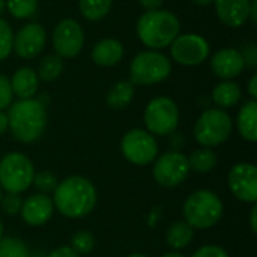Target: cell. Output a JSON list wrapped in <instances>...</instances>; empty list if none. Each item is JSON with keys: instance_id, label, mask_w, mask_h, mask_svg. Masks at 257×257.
<instances>
[{"instance_id": "6da1fadb", "label": "cell", "mask_w": 257, "mask_h": 257, "mask_svg": "<svg viewBox=\"0 0 257 257\" xmlns=\"http://www.w3.org/2000/svg\"><path fill=\"white\" fill-rule=\"evenodd\" d=\"M54 206L68 218H80L92 212L96 203L93 184L83 176H69L54 190Z\"/></svg>"}, {"instance_id": "7a4b0ae2", "label": "cell", "mask_w": 257, "mask_h": 257, "mask_svg": "<svg viewBox=\"0 0 257 257\" xmlns=\"http://www.w3.org/2000/svg\"><path fill=\"white\" fill-rule=\"evenodd\" d=\"M8 128L15 140L21 143L36 142L47 125V111L41 101L29 98L20 99L9 107Z\"/></svg>"}, {"instance_id": "3957f363", "label": "cell", "mask_w": 257, "mask_h": 257, "mask_svg": "<svg viewBox=\"0 0 257 257\" xmlns=\"http://www.w3.org/2000/svg\"><path fill=\"white\" fill-rule=\"evenodd\" d=\"M179 20L169 11H148L137 23L140 41L152 50L169 47L179 35Z\"/></svg>"}, {"instance_id": "277c9868", "label": "cell", "mask_w": 257, "mask_h": 257, "mask_svg": "<svg viewBox=\"0 0 257 257\" xmlns=\"http://www.w3.org/2000/svg\"><path fill=\"white\" fill-rule=\"evenodd\" d=\"M185 223L197 229H209L223 217V203L217 194L208 190L193 193L184 205Z\"/></svg>"}, {"instance_id": "5b68a950", "label": "cell", "mask_w": 257, "mask_h": 257, "mask_svg": "<svg viewBox=\"0 0 257 257\" xmlns=\"http://www.w3.org/2000/svg\"><path fill=\"white\" fill-rule=\"evenodd\" d=\"M172 63L170 60L158 51H143L139 53L130 66V81L136 86L157 84L170 75Z\"/></svg>"}, {"instance_id": "8992f818", "label": "cell", "mask_w": 257, "mask_h": 257, "mask_svg": "<svg viewBox=\"0 0 257 257\" xmlns=\"http://www.w3.org/2000/svg\"><path fill=\"white\" fill-rule=\"evenodd\" d=\"M33 176V164L26 155L11 152L0 160V185L8 193L20 194L26 191L32 185Z\"/></svg>"}, {"instance_id": "52a82bcc", "label": "cell", "mask_w": 257, "mask_h": 257, "mask_svg": "<svg viewBox=\"0 0 257 257\" xmlns=\"http://www.w3.org/2000/svg\"><path fill=\"white\" fill-rule=\"evenodd\" d=\"M230 133L232 119L220 108L206 110L194 125V137L205 148L221 145L229 139Z\"/></svg>"}, {"instance_id": "ba28073f", "label": "cell", "mask_w": 257, "mask_h": 257, "mask_svg": "<svg viewBox=\"0 0 257 257\" xmlns=\"http://www.w3.org/2000/svg\"><path fill=\"white\" fill-rule=\"evenodd\" d=\"M179 122V110L173 99L158 96L152 99L145 110V125L148 133L155 136L172 134Z\"/></svg>"}, {"instance_id": "9c48e42d", "label": "cell", "mask_w": 257, "mask_h": 257, "mask_svg": "<svg viewBox=\"0 0 257 257\" xmlns=\"http://www.w3.org/2000/svg\"><path fill=\"white\" fill-rule=\"evenodd\" d=\"M123 157L136 166H146L157 158L158 145L154 136L145 130H131L120 142Z\"/></svg>"}, {"instance_id": "30bf717a", "label": "cell", "mask_w": 257, "mask_h": 257, "mask_svg": "<svg viewBox=\"0 0 257 257\" xmlns=\"http://www.w3.org/2000/svg\"><path fill=\"white\" fill-rule=\"evenodd\" d=\"M152 173L160 185L166 188L178 187L187 179L190 173L188 158L176 151L166 152L155 161Z\"/></svg>"}, {"instance_id": "8fae6325", "label": "cell", "mask_w": 257, "mask_h": 257, "mask_svg": "<svg viewBox=\"0 0 257 257\" xmlns=\"http://www.w3.org/2000/svg\"><path fill=\"white\" fill-rule=\"evenodd\" d=\"M170 45L173 60L185 66L200 65L209 56V44L200 35L187 33L176 36Z\"/></svg>"}, {"instance_id": "7c38bea8", "label": "cell", "mask_w": 257, "mask_h": 257, "mask_svg": "<svg viewBox=\"0 0 257 257\" xmlns=\"http://www.w3.org/2000/svg\"><path fill=\"white\" fill-rule=\"evenodd\" d=\"M84 45V32L81 26L71 18L62 20L53 32V47L59 57H75Z\"/></svg>"}, {"instance_id": "4fadbf2b", "label": "cell", "mask_w": 257, "mask_h": 257, "mask_svg": "<svg viewBox=\"0 0 257 257\" xmlns=\"http://www.w3.org/2000/svg\"><path fill=\"white\" fill-rule=\"evenodd\" d=\"M229 188L233 196L245 203L257 200V167L248 163H239L229 173Z\"/></svg>"}, {"instance_id": "5bb4252c", "label": "cell", "mask_w": 257, "mask_h": 257, "mask_svg": "<svg viewBox=\"0 0 257 257\" xmlns=\"http://www.w3.org/2000/svg\"><path fill=\"white\" fill-rule=\"evenodd\" d=\"M45 39L47 35L44 27L38 23H29L14 35L12 50H15L21 59H33L42 51Z\"/></svg>"}, {"instance_id": "9a60e30c", "label": "cell", "mask_w": 257, "mask_h": 257, "mask_svg": "<svg viewBox=\"0 0 257 257\" xmlns=\"http://www.w3.org/2000/svg\"><path fill=\"white\" fill-rule=\"evenodd\" d=\"M53 200L47 194H33L23 202L21 215L23 220L30 226H42L53 215Z\"/></svg>"}, {"instance_id": "2e32d148", "label": "cell", "mask_w": 257, "mask_h": 257, "mask_svg": "<svg viewBox=\"0 0 257 257\" xmlns=\"http://www.w3.org/2000/svg\"><path fill=\"white\" fill-rule=\"evenodd\" d=\"M245 63L238 50L233 48H224L214 54L211 59V69L214 74L223 80H230L236 75H239L244 69Z\"/></svg>"}, {"instance_id": "e0dca14e", "label": "cell", "mask_w": 257, "mask_h": 257, "mask_svg": "<svg viewBox=\"0 0 257 257\" xmlns=\"http://www.w3.org/2000/svg\"><path fill=\"white\" fill-rule=\"evenodd\" d=\"M221 23L229 27H239L250 14V0H214Z\"/></svg>"}, {"instance_id": "ac0fdd59", "label": "cell", "mask_w": 257, "mask_h": 257, "mask_svg": "<svg viewBox=\"0 0 257 257\" xmlns=\"http://www.w3.org/2000/svg\"><path fill=\"white\" fill-rule=\"evenodd\" d=\"M123 57V47L117 39H102L95 44L92 50V59L99 66H113Z\"/></svg>"}, {"instance_id": "d6986e66", "label": "cell", "mask_w": 257, "mask_h": 257, "mask_svg": "<svg viewBox=\"0 0 257 257\" xmlns=\"http://www.w3.org/2000/svg\"><path fill=\"white\" fill-rule=\"evenodd\" d=\"M38 86H39V77L30 68H21V69H18L12 75V80H11L12 92L20 99L33 98V95L38 92Z\"/></svg>"}, {"instance_id": "ffe728a7", "label": "cell", "mask_w": 257, "mask_h": 257, "mask_svg": "<svg viewBox=\"0 0 257 257\" xmlns=\"http://www.w3.org/2000/svg\"><path fill=\"white\" fill-rule=\"evenodd\" d=\"M236 123L239 134L247 142L254 143L257 140V102L254 99L242 105V108L238 113Z\"/></svg>"}, {"instance_id": "44dd1931", "label": "cell", "mask_w": 257, "mask_h": 257, "mask_svg": "<svg viewBox=\"0 0 257 257\" xmlns=\"http://www.w3.org/2000/svg\"><path fill=\"white\" fill-rule=\"evenodd\" d=\"M212 99L218 107H223V108L233 107L241 99V87L236 83L226 80L215 86L212 92Z\"/></svg>"}, {"instance_id": "7402d4cb", "label": "cell", "mask_w": 257, "mask_h": 257, "mask_svg": "<svg viewBox=\"0 0 257 257\" xmlns=\"http://www.w3.org/2000/svg\"><path fill=\"white\" fill-rule=\"evenodd\" d=\"M134 98V84L131 81H119L116 83L108 95H107V104L111 108L120 110L125 108Z\"/></svg>"}, {"instance_id": "603a6c76", "label": "cell", "mask_w": 257, "mask_h": 257, "mask_svg": "<svg viewBox=\"0 0 257 257\" xmlns=\"http://www.w3.org/2000/svg\"><path fill=\"white\" fill-rule=\"evenodd\" d=\"M166 239L172 248H185L193 239V227L185 221H176L169 227Z\"/></svg>"}, {"instance_id": "cb8c5ba5", "label": "cell", "mask_w": 257, "mask_h": 257, "mask_svg": "<svg viewBox=\"0 0 257 257\" xmlns=\"http://www.w3.org/2000/svg\"><path fill=\"white\" fill-rule=\"evenodd\" d=\"M113 0H80V12L90 21L102 20L111 9Z\"/></svg>"}, {"instance_id": "d4e9b609", "label": "cell", "mask_w": 257, "mask_h": 257, "mask_svg": "<svg viewBox=\"0 0 257 257\" xmlns=\"http://www.w3.org/2000/svg\"><path fill=\"white\" fill-rule=\"evenodd\" d=\"M188 164H190V169H193L197 173H208L209 170L215 167L217 155L208 148L197 149L188 158Z\"/></svg>"}, {"instance_id": "484cf974", "label": "cell", "mask_w": 257, "mask_h": 257, "mask_svg": "<svg viewBox=\"0 0 257 257\" xmlns=\"http://www.w3.org/2000/svg\"><path fill=\"white\" fill-rule=\"evenodd\" d=\"M63 71V60L62 57L56 56H47L41 60L39 69H38V77L44 81H53L56 80Z\"/></svg>"}, {"instance_id": "4316f807", "label": "cell", "mask_w": 257, "mask_h": 257, "mask_svg": "<svg viewBox=\"0 0 257 257\" xmlns=\"http://www.w3.org/2000/svg\"><path fill=\"white\" fill-rule=\"evenodd\" d=\"M0 257H29V248L21 239L2 238Z\"/></svg>"}, {"instance_id": "83f0119b", "label": "cell", "mask_w": 257, "mask_h": 257, "mask_svg": "<svg viewBox=\"0 0 257 257\" xmlns=\"http://www.w3.org/2000/svg\"><path fill=\"white\" fill-rule=\"evenodd\" d=\"M6 8L15 18H29L38 8V0H8Z\"/></svg>"}, {"instance_id": "f1b7e54d", "label": "cell", "mask_w": 257, "mask_h": 257, "mask_svg": "<svg viewBox=\"0 0 257 257\" xmlns=\"http://www.w3.org/2000/svg\"><path fill=\"white\" fill-rule=\"evenodd\" d=\"M71 248L77 253V254H87L89 251H92L93 245H95V239L92 236L90 232L87 230H80L77 232L72 239H71Z\"/></svg>"}, {"instance_id": "f546056e", "label": "cell", "mask_w": 257, "mask_h": 257, "mask_svg": "<svg viewBox=\"0 0 257 257\" xmlns=\"http://www.w3.org/2000/svg\"><path fill=\"white\" fill-rule=\"evenodd\" d=\"M32 184L38 191H41V194H47V193H53L59 182L51 172H39L35 173Z\"/></svg>"}, {"instance_id": "4dcf8cb0", "label": "cell", "mask_w": 257, "mask_h": 257, "mask_svg": "<svg viewBox=\"0 0 257 257\" xmlns=\"http://www.w3.org/2000/svg\"><path fill=\"white\" fill-rule=\"evenodd\" d=\"M12 44H14V32L11 26L0 18V60H5L11 54Z\"/></svg>"}, {"instance_id": "1f68e13d", "label": "cell", "mask_w": 257, "mask_h": 257, "mask_svg": "<svg viewBox=\"0 0 257 257\" xmlns=\"http://www.w3.org/2000/svg\"><path fill=\"white\" fill-rule=\"evenodd\" d=\"M0 205H2V209L9 214V215H14V214H18L21 211V206H23V200L18 194L15 193H8L5 197H2L0 200Z\"/></svg>"}, {"instance_id": "d6a6232c", "label": "cell", "mask_w": 257, "mask_h": 257, "mask_svg": "<svg viewBox=\"0 0 257 257\" xmlns=\"http://www.w3.org/2000/svg\"><path fill=\"white\" fill-rule=\"evenodd\" d=\"M12 96H14V92L11 87V81L5 75H0V110L11 105Z\"/></svg>"}, {"instance_id": "836d02e7", "label": "cell", "mask_w": 257, "mask_h": 257, "mask_svg": "<svg viewBox=\"0 0 257 257\" xmlns=\"http://www.w3.org/2000/svg\"><path fill=\"white\" fill-rule=\"evenodd\" d=\"M193 257H229V254L218 245H205L199 248Z\"/></svg>"}, {"instance_id": "e575fe53", "label": "cell", "mask_w": 257, "mask_h": 257, "mask_svg": "<svg viewBox=\"0 0 257 257\" xmlns=\"http://www.w3.org/2000/svg\"><path fill=\"white\" fill-rule=\"evenodd\" d=\"M242 59H244V63L248 65V66H256L257 63V48L254 44H247L244 45L242 51H239Z\"/></svg>"}, {"instance_id": "d590c367", "label": "cell", "mask_w": 257, "mask_h": 257, "mask_svg": "<svg viewBox=\"0 0 257 257\" xmlns=\"http://www.w3.org/2000/svg\"><path fill=\"white\" fill-rule=\"evenodd\" d=\"M48 257H78V254L71 247H60L54 250L53 253H50Z\"/></svg>"}, {"instance_id": "8d00e7d4", "label": "cell", "mask_w": 257, "mask_h": 257, "mask_svg": "<svg viewBox=\"0 0 257 257\" xmlns=\"http://www.w3.org/2000/svg\"><path fill=\"white\" fill-rule=\"evenodd\" d=\"M163 0H140V5L148 11H155L161 6Z\"/></svg>"}, {"instance_id": "74e56055", "label": "cell", "mask_w": 257, "mask_h": 257, "mask_svg": "<svg viewBox=\"0 0 257 257\" xmlns=\"http://www.w3.org/2000/svg\"><path fill=\"white\" fill-rule=\"evenodd\" d=\"M248 92H250V95H251V98H253V99H254V98H257V75L256 74L251 77V80H250V83H248Z\"/></svg>"}, {"instance_id": "f35d334b", "label": "cell", "mask_w": 257, "mask_h": 257, "mask_svg": "<svg viewBox=\"0 0 257 257\" xmlns=\"http://www.w3.org/2000/svg\"><path fill=\"white\" fill-rule=\"evenodd\" d=\"M248 17L251 18L253 23L257 21V0H250V14Z\"/></svg>"}, {"instance_id": "ab89813d", "label": "cell", "mask_w": 257, "mask_h": 257, "mask_svg": "<svg viewBox=\"0 0 257 257\" xmlns=\"http://www.w3.org/2000/svg\"><path fill=\"white\" fill-rule=\"evenodd\" d=\"M250 226H251L253 233H256L257 232V208L256 206L251 209V215H250Z\"/></svg>"}, {"instance_id": "60d3db41", "label": "cell", "mask_w": 257, "mask_h": 257, "mask_svg": "<svg viewBox=\"0 0 257 257\" xmlns=\"http://www.w3.org/2000/svg\"><path fill=\"white\" fill-rule=\"evenodd\" d=\"M8 130V116L0 110V136Z\"/></svg>"}, {"instance_id": "b9f144b4", "label": "cell", "mask_w": 257, "mask_h": 257, "mask_svg": "<svg viewBox=\"0 0 257 257\" xmlns=\"http://www.w3.org/2000/svg\"><path fill=\"white\" fill-rule=\"evenodd\" d=\"M193 3H196V5H202V6H206V5L214 3V0H193Z\"/></svg>"}, {"instance_id": "7bdbcfd3", "label": "cell", "mask_w": 257, "mask_h": 257, "mask_svg": "<svg viewBox=\"0 0 257 257\" xmlns=\"http://www.w3.org/2000/svg\"><path fill=\"white\" fill-rule=\"evenodd\" d=\"M164 257H185L184 254H181V253H169V254H166Z\"/></svg>"}, {"instance_id": "ee69618b", "label": "cell", "mask_w": 257, "mask_h": 257, "mask_svg": "<svg viewBox=\"0 0 257 257\" xmlns=\"http://www.w3.org/2000/svg\"><path fill=\"white\" fill-rule=\"evenodd\" d=\"M5 8H6V2L5 0H0V14L5 11Z\"/></svg>"}, {"instance_id": "f6af8a7d", "label": "cell", "mask_w": 257, "mask_h": 257, "mask_svg": "<svg viewBox=\"0 0 257 257\" xmlns=\"http://www.w3.org/2000/svg\"><path fill=\"white\" fill-rule=\"evenodd\" d=\"M2 238H3V224L0 221V241H2Z\"/></svg>"}, {"instance_id": "bcb514c9", "label": "cell", "mask_w": 257, "mask_h": 257, "mask_svg": "<svg viewBox=\"0 0 257 257\" xmlns=\"http://www.w3.org/2000/svg\"><path fill=\"white\" fill-rule=\"evenodd\" d=\"M128 257H148V256H145V254H131V256H128Z\"/></svg>"}, {"instance_id": "7dc6e473", "label": "cell", "mask_w": 257, "mask_h": 257, "mask_svg": "<svg viewBox=\"0 0 257 257\" xmlns=\"http://www.w3.org/2000/svg\"><path fill=\"white\" fill-rule=\"evenodd\" d=\"M2 197H3V196H2V190H0V200H2Z\"/></svg>"}, {"instance_id": "c3c4849f", "label": "cell", "mask_w": 257, "mask_h": 257, "mask_svg": "<svg viewBox=\"0 0 257 257\" xmlns=\"http://www.w3.org/2000/svg\"><path fill=\"white\" fill-rule=\"evenodd\" d=\"M29 257H30V256H29Z\"/></svg>"}]
</instances>
